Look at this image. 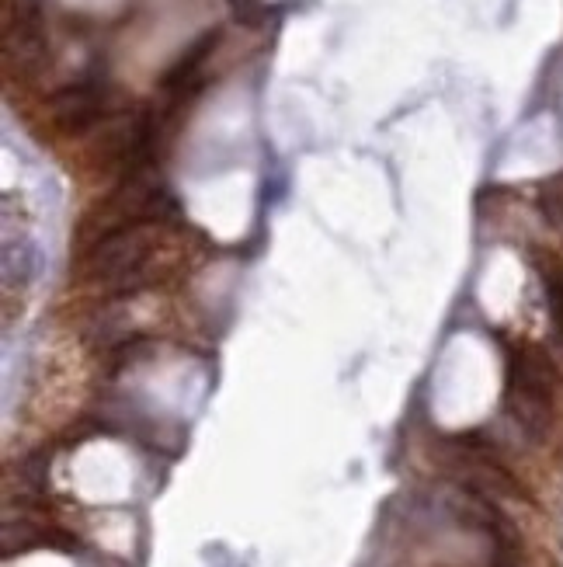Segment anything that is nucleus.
<instances>
[{"label":"nucleus","mask_w":563,"mask_h":567,"mask_svg":"<svg viewBox=\"0 0 563 567\" xmlns=\"http://www.w3.org/2000/svg\"><path fill=\"white\" fill-rule=\"evenodd\" d=\"M157 251V230L153 223L122 227L98 237L84 254V275L112 293H133L150 279V261Z\"/></svg>","instance_id":"f257e3e1"},{"label":"nucleus","mask_w":563,"mask_h":567,"mask_svg":"<svg viewBox=\"0 0 563 567\" xmlns=\"http://www.w3.org/2000/svg\"><path fill=\"white\" fill-rule=\"evenodd\" d=\"M105 101H108L105 81L84 77V81L63 87L56 94L53 105H49V115H53L56 129H63V133H84L94 122L105 119Z\"/></svg>","instance_id":"f03ea898"},{"label":"nucleus","mask_w":563,"mask_h":567,"mask_svg":"<svg viewBox=\"0 0 563 567\" xmlns=\"http://www.w3.org/2000/svg\"><path fill=\"white\" fill-rule=\"evenodd\" d=\"M39 275V247L28 237H18V244H4V282L7 286H28Z\"/></svg>","instance_id":"7ed1b4c3"}]
</instances>
